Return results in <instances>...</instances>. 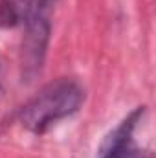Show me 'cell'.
Returning a JSON list of instances; mask_svg holds the SVG:
<instances>
[{
	"instance_id": "obj_1",
	"label": "cell",
	"mask_w": 156,
	"mask_h": 158,
	"mask_svg": "<svg viewBox=\"0 0 156 158\" xmlns=\"http://www.w3.org/2000/svg\"><path fill=\"white\" fill-rule=\"evenodd\" d=\"M83 101V86L74 79L61 77L40 88L18 110V121L26 131L33 134H44L57 121L77 112Z\"/></svg>"
},
{
	"instance_id": "obj_2",
	"label": "cell",
	"mask_w": 156,
	"mask_h": 158,
	"mask_svg": "<svg viewBox=\"0 0 156 158\" xmlns=\"http://www.w3.org/2000/svg\"><path fill=\"white\" fill-rule=\"evenodd\" d=\"M50 13V0L28 2L24 17V37L20 44V74L24 81H33L42 70L51 31Z\"/></svg>"
},
{
	"instance_id": "obj_3",
	"label": "cell",
	"mask_w": 156,
	"mask_h": 158,
	"mask_svg": "<svg viewBox=\"0 0 156 158\" xmlns=\"http://www.w3.org/2000/svg\"><path fill=\"white\" fill-rule=\"evenodd\" d=\"M143 112V107L134 109L112 132H109L97 151V158H145L134 142V129L140 123Z\"/></svg>"
}]
</instances>
